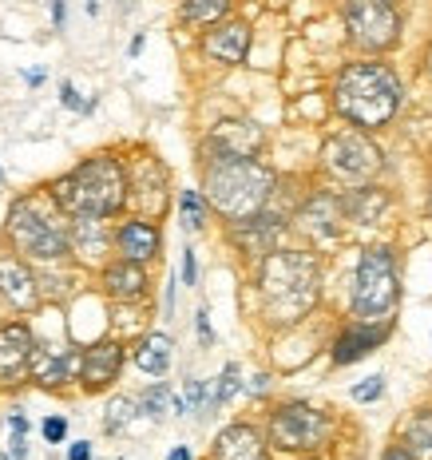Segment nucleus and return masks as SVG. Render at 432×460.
I'll return each instance as SVG.
<instances>
[{"label": "nucleus", "instance_id": "obj_1", "mask_svg": "<svg viewBox=\"0 0 432 460\" xmlns=\"http://www.w3.org/2000/svg\"><path fill=\"white\" fill-rule=\"evenodd\" d=\"M258 294L270 325H294L322 294V266L305 251H270L258 266Z\"/></svg>", "mask_w": 432, "mask_h": 460}, {"label": "nucleus", "instance_id": "obj_4", "mask_svg": "<svg viewBox=\"0 0 432 460\" xmlns=\"http://www.w3.org/2000/svg\"><path fill=\"white\" fill-rule=\"evenodd\" d=\"M8 243L16 246V254L24 262H64L72 254V223L56 199L48 195H24L16 199L13 210H8V223H4Z\"/></svg>", "mask_w": 432, "mask_h": 460}, {"label": "nucleus", "instance_id": "obj_40", "mask_svg": "<svg viewBox=\"0 0 432 460\" xmlns=\"http://www.w3.org/2000/svg\"><path fill=\"white\" fill-rule=\"evenodd\" d=\"M425 75L432 80V48H428V56H425Z\"/></svg>", "mask_w": 432, "mask_h": 460}, {"label": "nucleus", "instance_id": "obj_21", "mask_svg": "<svg viewBox=\"0 0 432 460\" xmlns=\"http://www.w3.org/2000/svg\"><path fill=\"white\" fill-rule=\"evenodd\" d=\"M111 246L108 218H72V251L84 254L88 262H100Z\"/></svg>", "mask_w": 432, "mask_h": 460}, {"label": "nucleus", "instance_id": "obj_39", "mask_svg": "<svg viewBox=\"0 0 432 460\" xmlns=\"http://www.w3.org/2000/svg\"><path fill=\"white\" fill-rule=\"evenodd\" d=\"M266 381H270L266 373H262V377H254V381H251V393H262V389H266Z\"/></svg>", "mask_w": 432, "mask_h": 460}, {"label": "nucleus", "instance_id": "obj_31", "mask_svg": "<svg viewBox=\"0 0 432 460\" xmlns=\"http://www.w3.org/2000/svg\"><path fill=\"white\" fill-rule=\"evenodd\" d=\"M8 429H13V456L24 460V456H28V445H24L28 420H24V413H13V417H8Z\"/></svg>", "mask_w": 432, "mask_h": 460}, {"label": "nucleus", "instance_id": "obj_43", "mask_svg": "<svg viewBox=\"0 0 432 460\" xmlns=\"http://www.w3.org/2000/svg\"><path fill=\"white\" fill-rule=\"evenodd\" d=\"M385 4H397V0H385Z\"/></svg>", "mask_w": 432, "mask_h": 460}, {"label": "nucleus", "instance_id": "obj_8", "mask_svg": "<svg viewBox=\"0 0 432 460\" xmlns=\"http://www.w3.org/2000/svg\"><path fill=\"white\" fill-rule=\"evenodd\" d=\"M345 28L353 44L365 52H385L401 40V16L385 0H349L345 4Z\"/></svg>", "mask_w": 432, "mask_h": 460}, {"label": "nucleus", "instance_id": "obj_6", "mask_svg": "<svg viewBox=\"0 0 432 460\" xmlns=\"http://www.w3.org/2000/svg\"><path fill=\"white\" fill-rule=\"evenodd\" d=\"M401 298L397 262H392L389 246H373L357 258V274H353V318L361 325L389 322L392 305Z\"/></svg>", "mask_w": 432, "mask_h": 460}, {"label": "nucleus", "instance_id": "obj_9", "mask_svg": "<svg viewBox=\"0 0 432 460\" xmlns=\"http://www.w3.org/2000/svg\"><path fill=\"white\" fill-rule=\"evenodd\" d=\"M322 163L341 183H365L381 171V151L373 147V139H365V131H341L325 143Z\"/></svg>", "mask_w": 432, "mask_h": 460}, {"label": "nucleus", "instance_id": "obj_19", "mask_svg": "<svg viewBox=\"0 0 432 460\" xmlns=\"http://www.w3.org/2000/svg\"><path fill=\"white\" fill-rule=\"evenodd\" d=\"M338 215H341V203L333 195H318V199H310L302 210H297V218L294 223L305 230V234H313L318 243H330L333 238V230H338Z\"/></svg>", "mask_w": 432, "mask_h": 460}, {"label": "nucleus", "instance_id": "obj_42", "mask_svg": "<svg viewBox=\"0 0 432 460\" xmlns=\"http://www.w3.org/2000/svg\"><path fill=\"white\" fill-rule=\"evenodd\" d=\"M428 210H432V195H428Z\"/></svg>", "mask_w": 432, "mask_h": 460}, {"label": "nucleus", "instance_id": "obj_37", "mask_svg": "<svg viewBox=\"0 0 432 460\" xmlns=\"http://www.w3.org/2000/svg\"><path fill=\"white\" fill-rule=\"evenodd\" d=\"M381 460H412V456H409V453H405V448H401V445H397V448H389V453H385V456H381Z\"/></svg>", "mask_w": 432, "mask_h": 460}, {"label": "nucleus", "instance_id": "obj_18", "mask_svg": "<svg viewBox=\"0 0 432 460\" xmlns=\"http://www.w3.org/2000/svg\"><path fill=\"white\" fill-rule=\"evenodd\" d=\"M103 294L115 302H139L147 294V270L139 262H128V258L108 262L103 266Z\"/></svg>", "mask_w": 432, "mask_h": 460}, {"label": "nucleus", "instance_id": "obj_38", "mask_svg": "<svg viewBox=\"0 0 432 460\" xmlns=\"http://www.w3.org/2000/svg\"><path fill=\"white\" fill-rule=\"evenodd\" d=\"M167 460H190V448H182V445H179V448H171V456H167Z\"/></svg>", "mask_w": 432, "mask_h": 460}, {"label": "nucleus", "instance_id": "obj_20", "mask_svg": "<svg viewBox=\"0 0 432 460\" xmlns=\"http://www.w3.org/2000/svg\"><path fill=\"white\" fill-rule=\"evenodd\" d=\"M171 358H175V341L167 333H147L131 345V361L147 373V377H163L171 369Z\"/></svg>", "mask_w": 432, "mask_h": 460}, {"label": "nucleus", "instance_id": "obj_29", "mask_svg": "<svg viewBox=\"0 0 432 460\" xmlns=\"http://www.w3.org/2000/svg\"><path fill=\"white\" fill-rule=\"evenodd\" d=\"M238 389H242V369H238L234 361H230V366L218 373L215 397H210V401H215V409H218V405H226V401H234V393H238Z\"/></svg>", "mask_w": 432, "mask_h": 460}, {"label": "nucleus", "instance_id": "obj_27", "mask_svg": "<svg viewBox=\"0 0 432 460\" xmlns=\"http://www.w3.org/2000/svg\"><path fill=\"white\" fill-rule=\"evenodd\" d=\"M136 417H139V401L136 397H115L108 405V417H103V429H108V433H123Z\"/></svg>", "mask_w": 432, "mask_h": 460}, {"label": "nucleus", "instance_id": "obj_16", "mask_svg": "<svg viewBox=\"0 0 432 460\" xmlns=\"http://www.w3.org/2000/svg\"><path fill=\"white\" fill-rule=\"evenodd\" d=\"M215 460H270L266 453V437L254 425H226L215 437Z\"/></svg>", "mask_w": 432, "mask_h": 460}, {"label": "nucleus", "instance_id": "obj_26", "mask_svg": "<svg viewBox=\"0 0 432 460\" xmlns=\"http://www.w3.org/2000/svg\"><path fill=\"white\" fill-rule=\"evenodd\" d=\"M207 210H210V203H207L203 190H182L179 195V218H182V226L187 230H203L207 226Z\"/></svg>", "mask_w": 432, "mask_h": 460}, {"label": "nucleus", "instance_id": "obj_36", "mask_svg": "<svg viewBox=\"0 0 432 460\" xmlns=\"http://www.w3.org/2000/svg\"><path fill=\"white\" fill-rule=\"evenodd\" d=\"M68 460H92L88 440H80V445H72V448H68Z\"/></svg>", "mask_w": 432, "mask_h": 460}, {"label": "nucleus", "instance_id": "obj_34", "mask_svg": "<svg viewBox=\"0 0 432 460\" xmlns=\"http://www.w3.org/2000/svg\"><path fill=\"white\" fill-rule=\"evenodd\" d=\"M182 282L195 286L198 282V262H195V251H182Z\"/></svg>", "mask_w": 432, "mask_h": 460}, {"label": "nucleus", "instance_id": "obj_32", "mask_svg": "<svg viewBox=\"0 0 432 460\" xmlns=\"http://www.w3.org/2000/svg\"><path fill=\"white\" fill-rule=\"evenodd\" d=\"M64 437H68V420H64V417H48L44 420V440H48V445H60Z\"/></svg>", "mask_w": 432, "mask_h": 460}, {"label": "nucleus", "instance_id": "obj_15", "mask_svg": "<svg viewBox=\"0 0 432 460\" xmlns=\"http://www.w3.org/2000/svg\"><path fill=\"white\" fill-rule=\"evenodd\" d=\"M115 246H119V254L128 258V262L143 266V262H151V258H159L163 234L151 218H128V223L115 230Z\"/></svg>", "mask_w": 432, "mask_h": 460}, {"label": "nucleus", "instance_id": "obj_14", "mask_svg": "<svg viewBox=\"0 0 432 460\" xmlns=\"http://www.w3.org/2000/svg\"><path fill=\"white\" fill-rule=\"evenodd\" d=\"M123 369V345L119 341H95L80 353V373L75 377L88 389H108Z\"/></svg>", "mask_w": 432, "mask_h": 460}, {"label": "nucleus", "instance_id": "obj_12", "mask_svg": "<svg viewBox=\"0 0 432 460\" xmlns=\"http://www.w3.org/2000/svg\"><path fill=\"white\" fill-rule=\"evenodd\" d=\"M80 373V349L75 345H36L32 349V369L28 377L44 389L68 385V381Z\"/></svg>", "mask_w": 432, "mask_h": 460}, {"label": "nucleus", "instance_id": "obj_3", "mask_svg": "<svg viewBox=\"0 0 432 460\" xmlns=\"http://www.w3.org/2000/svg\"><path fill=\"white\" fill-rule=\"evenodd\" d=\"M48 195L68 218H111L128 207V167L115 155H92L56 179Z\"/></svg>", "mask_w": 432, "mask_h": 460}, {"label": "nucleus", "instance_id": "obj_23", "mask_svg": "<svg viewBox=\"0 0 432 460\" xmlns=\"http://www.w3.org/2000/svg\"><path fill=\"white\" fill-rule=\"evenodd\" d=\"M338 203H341V215L349 218V223H377V218L389 210V195L381 187H357L345 199H338Z\"/></svg>", "mask_w": 432, "mask_h": 460}, {"label": "nucleus", "instance_id": "obj_22", "mask_svg": "<svg viewBox=\"0 0 432 460\" xmlns=\"http://www.w3.org/2000/svg\"><path fill=\"white\" fill-rule=\"evenodd\" d=\"M385 338H389V325H377V330H365V325H357V330L341 333L338 345H333V366H353V361H361L365 353L377 349Z\"/></svg>", "mask_w": 432, "mask_h": 460}, {"label": "nucleus", "instance_id": "obj_11", "mask_svg": "<svg viewBox=\"0 0 432 460\" xmlns=\"http://www.w3.org/2000/svg\"><path fill=\"white\" fill-rule=\"evenodd\" d=\"M0 302L21 314L40 305V278L21 254H0Z\"/></svg>", "mask_w": 432, "mask_h": 460}, {"label": "nucleus", "instance_id": "obj_33", "mask_svg": "<svg viewBox=\"0 0 432 460\" xmlns=\"http://www.w3.org/2000/svg\"><path fill=\"white\" fill-rule=\"evenodd\" d=\"M60 100H64V108H72V111H88L92 108V103H84L80 95H75L72 84H60Z\"/></svg>", "mask_w": 432, "mask_h": 460}, {"label": "nucleus", "instance_id": "obj_13", "mask_svg": "<svg viewBox=\"0 0 432 460\" xmlns=\"http://www.w3.org/2000/svg\"><path fill=\"white\" fill-rule=\"evenodd\" d=\"M203 52L210 56V60L226 64V68L246 64V52H251V24H246V21H218V24H210V32L203 36Z\"/></svg>", "mask_w": 432, "mask_h": 460}, {"label": "nucleus", "instance_id": "obj_17", "mask_svg": "<svg viewBox=\"0 0 432 460\" xmlns=\"http://www.w3.org/2000/svg\"><path fill=\"white\" fill-rule=\"evenodd\" d=\"M258 147H262V131L242 119L218 123L207 139V155H258Z\"/></svg>", "mask_w": 432, "mask_h": 460}, {"label": "nucleus", "instance_id": "obj_44", "mask_svg": "<svg viewBox=\"0 0 432 460\" xmlns=\"http://www.w3.org/2000/svg\"><path fill=\"white\" fill-rule=\"evenodd\" d=\"M0 460H8V456H0Z\"/></svg>", "mask_w": 432, "mask_h": 460}, {"label": "nucleus", "instance_id": "obj_5", "mask_svg": "<svg viewBox=\"0 0 432 460\" xmlns=\"http://www.w3.org/2000/svg\"><path fill=\"white\" fill-rule=\"evenodd\" d=\"M405 88L385 64H349L333 84V108L357 128H385L397 115Z\"/></svg>", "mask_w": 432, "mask_h": 460}, {"label": "nucleus", "instance_id": "obj_24", "mask_svg": "<svg viewBox=\"0 0 432 460\" xmlns=\"http://www.w3.org/2000/svg\"><path fill=\"white\" fill-rule=\"evenodd\" d=\"M401 448H405L412 460H432V409H420V413L405 425Z\"/></svg>", "mask_w": 432, "mask_h": 460}, {"label": "nucleus", "instance_id": "obj_2", "mask_svg": "<svg viewBox=\"0 0 432 460\" xmlns=\"http://www.w3.org/2000/svg\"><path fill=\"white\" fill-rule=\"evenodd\" d=\"M274 187L278 175L254 155H210L203 163V195L226 223H242L270 207Z\"/></svg>", "mask_w": 432, "mask_h": 460}, {"label": "nucleus", "instance_id": "obj_25", "mask_svg": "<svg viewBox=\"0 0 432 460\" xmlns=\"http://www.w3.org/2000/svg\"><path fill=\"white\" fill-rule=\"evenodd\" d=\"M226 16H230V0H182V21L187 24L210 28L226 21Z\"/></svg>", "mask_w": 432, "mask_h": 460}, {"label": "nucleus", "instance_id": "obj_35", "mask_svg": "<svg viewBox=\"0 0 432 460\" xmlns=\"http://www.w3.org/2000/svg\"><path fill=\"white\" fill-rule=\"evenodd\" d=\"M195 318H198V341L210 345V341H215V330H210V314H207V310H198Z\"/></svg>", "mask_w": 432, "mask_h": 460}, {"label": "nucleus", "instance_id": "obj_28", "mask_svg": "<svg viewBox=\"0 0 432 460\" xmlns=\"http://www.w3.org/2000/svg\"><path fill=\"white\" fill-rule=\"evenodd\" d=\"M139 401V413H147V417H163L171 409V401H175V393H171L167 385H151L147 393H143V397H136Z\"/></svg>", "mask_w": 432, "mask_h": 460}, {"label": "nucleus", "instance_id": "obj_41", "mask_svg": "<svg viewBox=\"0 0 432 460\" xmlns=\"http://www.w3.org/2000/svg\"><path fill=\"white\" fill-rule=\"evenodd\" d=\"M0 187H4V171H0Z\"/></svg>", "mask_w": 432, "mask_h": 460}, {"label": "nucleus", "instance_id": "obj_7", "mask_svg": "<svg viewBox=\"0 0 432 460\" xmlns=\"http://www.w3.org/2000/svg\"><path fill=\"white\" fill-rule=\"evenodd\" d=\"M330 433H333L330 413L305 405V401L278 405L270 417V429H266L270 445L282 448V453H313V448H322L325 440H330Z\"/></svg>", "mask_w": 432, "mask_h": 460}, {"label": "nucleus", "instance_id": "obj_30", "mask_svg": "<svg viewBox=\"0 0 432 460\" xmlns=\"http://www.w3.org/2000/svg\"><path fill=\"white\" fill-rule=\"evenodd\" d=\"M381 393H385V377L381 373H373V377H365L353 385V401H377Z\"/></svg>", "mask_w": 432, "mask_h": 460}, {"label": "nucleus", "instance_id": "obj_10", "mask_svg": "<svg viewBox=\"0 0 432 460\" xmlns=\"http://www.w3.org/2000/svg\"><path fill=\"white\" fill-rule=\"evenodd\" d=\"M32 349L36 338L24 322L0 325V385H21L32 369Z\"/></svg>", "mask_w": 432, "mask_h": 460}]
</instances>
